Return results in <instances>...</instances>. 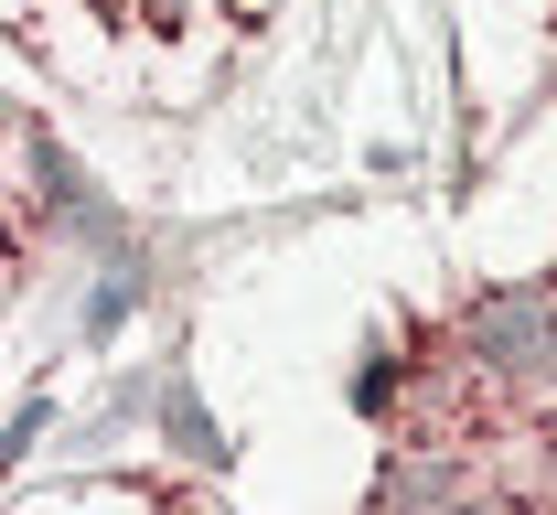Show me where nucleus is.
Segmentation results:
<instances>
[{"label": "nucleus", "mask_w": 557, "mask_h": 515, "mask_svg": "<svg viewBox=\"0 0 557 515\" xmlns=\"http://www.w3.org/2000/svg\"><path fill=\"white\" fill-rule=\"evenodd\" d=\"M450 344H461V366L504 376V387H557V291H483Z\"/></svg>", "instance_id": "1"}, {"label": "nucleus", "mask_w": 557, "mask_h": 515, "mask_svg": "<svg viewBox=\"0 0 557 515\" xmlns=\"http://www.w3.org/2000/svg\"><path fill=\"white\" fill-rule=\"evenodd\" d=\"M450 494H461L450 451H397V462H386V483H375V505H450Z\"/></svg>", "instance_id": "2"}, {"label": "nucleus", "mask_w": 557, "mask_h": 515, "mask_svg": "<svg viewBox=\"0 0 557 515\" xmlns=\"http://www.w3.org/2000/svg\"><path fill=\"white\" fill-rule=\"evenodd\" d=\"M161 430H172V441L194 451V462H225V441H214V419L194 408V387H172V397H161Z\"/></svg>", "instance_id": "3"}, {"label": "nucleus", "mask_w": 557, "mask_h": 515, "mask_svg": "<svg viewBox=\"0 0 557 515\" xmlns=\"http://www.w3.org/2000/svg\"><path fill=\"white\" fill-rule=\"evenodd\" d=\"M397 355H386V344H375V355H364V376H354V408H375V419H386V408H397Z\"/></svg>", "instance_id": "4"}, {"label": "nucleus", "mask_w": 557, "mask_h": 515, "mask_svg": "<svg viewBox=\"0 0 557 515\" xmlns=\"http://www.w3.org/2000/svg\"><path fill=\"white\" fill-rule=\"evenodd\" d=\"M129 301H139V280H108V291L86 301V333H119V322H129Z\"/></svg>", "instance_id": "5"}]
</instances>
